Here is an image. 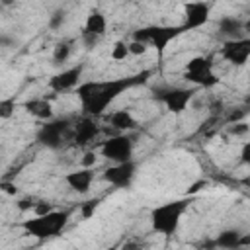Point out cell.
I'll use <instances>...</instances> for the list:
<instances>
[{"label": "cell", "mask_w": 250, "mask_h": 250, "mask_svg": "<svg viewBox=\"0 0 250 250\" xmlns=\"http://www.w3.org/2000/svg\"><path fill=\"white\" fill-rule=\"evenodd\" d=\"M150 76H152L150 70H141L137 74H129V76H121L113 80H102V82L88 80V82L78 84L76 94L82 104V113L100 117L121 94H125L129 88L145 86Z\"/></svg>", "instance_id": "1"}, {"label": "cell", "mask_w": 250, "mask_h": 250, "mask_svg": "<svg viewBox=\"0 0 250 250\" xmlns=\"http://www.w3.org/2000/svg\"><path fill=\"white\" fill-rule=\"evenodd\" d=\"M189 201H191V195L182 197V199H174V201H168V203H162V205L154 207L150 211L152 230H156V232H160L164 236H172L178 230L180 219L186 213V209L189 207Z\"/></svg>", "instance_id": "2"}, {"label": "cell", "mask_w": 250, "mask_h": 250, "mask_svg": "<svg viewBox=\"0 0 250 250\" xmlns=\"http://www.w3.org/2000/svg\"><path fill=\"white\" fill-rule=\"evenodd\" d=\"M68 217H70L68 211H49L47 215H35L33 219H25L20 227L27 234L39 240H47L57 236L64 229V225L68 223Z\"/></svg>", "instance_id": "3"}, {"label": "cell", "mask_w": 250, "mask_h": 250, "mask_svg": "<svg viewBox=\"0 0 250 250\" xmlns=\"http://www.w3.org/2000/svg\"><path fill=\"white\" fill-rule=\"evenodd\" d=\"M72 135H74V125L70 123L68 117H59V119H49L45 121L35 139L39 145L51 148V150H59L64 141H72Z\"/></svg>", "instance_id": "4"}, {"label": "cell", "mask_w": 250, "mask_h": 250, "mask_svg": "<svg viewBox=\"0 0 250 250\" xmlns=\"http://www.w3.org/2000/svg\"><path fill=\"white\" fill-rule=\"evenodd\" d=\"M182 33H186L182 25H146V27L135 29L131 33V39L152 45V47H156L158 55H162L166 45L170 41H174L176 37H180Z\"/></svg>", "instance_id": "5"}, {"label": "cell", "mask_w": 250, "mask_h": 250, "mask_svg": "<svg viewBox=\"0 0 250 250\" xmlns=\"http://www.w3.org/2000/svg\"><path fill=\"white\" fill-rule=\"evenodd\" d=\"M195 96V88H178V86H156L152 90V98L162 102L168 111L172 113H182L191 98Z\"/></svg>", "instance_id": "6"}, {"label": "cell", "mask_w": 250, "mask_h": 250, "mask_svg": "<svg viewBox=\"0 0 250 250\" xmlns=\"http://www.w3.org/2000/svg\"><path fill=\"white\" fill-rule=\"evenodd\" d=\"M102 156H105L111 162H127L133 160V139L125 133L109 137L100 146Z\"/></svg>", "instance_id": "7"}, {"label": "cell", "mask_w": 250, "mask_h": 250, "mask_svg": "<svg viewBox=\"0 0 250 250\" xmlns=\"http://www.w3.org/2000/svg\"><path fill=\"white\" fill-rule=\"evenodd\" d=\"M135 174H137V164L133 160H127V162H113V166L104 170L102 178L115 188H129L135 180Z\"/></svg>", "instance_id": "8"}, {"label": "cell", "mask_w": 250, "mask_h": 250, "mask_svg": "<svg viewBox=\"0 0 250 250\" xmlns=\"http://www.w3.org/2000/svg\"><path fill=\"white\" fill-rule=\"evenodd\" d=\"M221 57L234 66H242L250 59V35L225 41L221 47Z\"/></svg>", "instance_id": "9"}, {"label": "cell", "mask_w": 250, "mask_h": 250, "mask_svg": "<svg viewBox=\"0 0 250 250\" xmlns=\"http://www.w3.org/2000/svg\"><path fill=\"white\" fill-rule=\"evenodd\" d=\"M209 4L203 2V0H197V2H188L184 6V21L180 23L184 27V31H193L201 25L207 23L209 20Z\"/></svg>", "instance_id": "10"}, {"label": "cell", "mask_w": 250, "mask_h": 250, "mask_svg": "<svg viewBox=\"0 0 250 250\" xmlns=\"http://www.w3.org/2000/svg\"><path fill=\"white\" fill-rule=\"evenodd\" d=\"M82 70H84V64H76V66H70L66 70H61L57 74H53L49 78V88L53 92H66L70 88H76L78 82H80V76H82Z\"/></svg>", "instance_id": "11"}, {"label": "cell", "mask_w": 250, "mask_h": 250, "mask_svg": "<svg viewBox=\"0 0 250 250\" xmlns=\"http://www.w3.org/2000/svg\"><path fill=\"white\" fill-rule=\"evenodd\" d=\"M100 135V125L94 121L92 115H84L74 123V135H72V145L74 146H86Z\"/></svg>", "instance_id": "12"}, {"label": "cell", "mask_w": 250, "mask_h": 250, "mask_svg": "<svg viewBox=\"0 0 250 250\" xmlns=\"http://www.w3.org/2000/svg\"><path fill=\"white\" fill-rule=\"evenodd\" d=\"M64 182L68 184L70 189H74L78 193H88L90 191V186L94 182V170L92 168H80V170L68 172L64 176Z\"/></svg>", "instance_id": "13"}, {"label": "cell", "mask_w": 250, "mask_h": 250, "mask_svg": "<svg viewBox=\"0 0 250 250\" xmlns=\"http://www.w3.org/2000/svg\"><path fill=\"white\" fill-rule=\"evenodd\" d=\"M23 109H25L29 115H33V117H37V119H41V121L53 119V105H51V102L45 100V98H35V100L23 102Z\"/></svg>", "instance_id": "14"}, {"label": "cell", "mask_w": 250, "mask_h": 250, "mask_svg": "<svg viewBox=\"0 0 250 250\" xmlns=\"http://www.w3.org/2000/svg\"><path fill=\"white\" fill-rule=\"evenodd\" d=\"M244 31V21L238 20V18H230V16H225L219 20V33L223 37L229 39H238L240 33Z\"/></svg>", "instance_id": "15"}, {"label": "cell", "mask_w": 250, "mask_h": 250, "mask_svg": "<svg viewBox=\"0 0 250 250\" xmlns=\"http://www.w3.org/2000/svg\"><path fill=\"white\" fill-rule=\"evenodd\" d=\"M109 125H111L115 131L125 133V131H131V129L137 127V119L131 115L129 109H119V111H113V113L109 115Z\"/></svg>", "instance_id": "16"}, {"label": "cell", "mask_w": 250, "mask_h": 250, "mask_svg": "<svg viewBox=\"0 0 250 250\" xmlns=\"http://www.w3.org/2000/svg\"><path fill=\"white\" fill-rule=\"evenodd\" d=\"M240 238H242V232L238 229H227V230H221L211 244L213 246H221V248H238L240 246Z\"/></svg>", "instance_id": "17"}, {"label": "cell", "mask_w": 250, "mask_h": 250, "mask_svg": "<svg viewBox=\"0 0 250 250\" xmlns=\"http://www.w3.org/2000/svg\"><path fill=\"white\" fill-rule=\"evenodd\" d=\"M182 78H186L188 82H191L195 86H201V88H211V86L219 84V78L213 74V70H205V72H188V70H184Z\"/></svg>", "instance_id": "18"}, {"label": "cell", "mask_w": 250, "mask_h": 250, "mask_svg": "<svg viewBox=\"0 0 250 250\" xmlns=\"http://www.w3.org/2000/svg\"><path fill=\"white\" fill-rule=\"evenodd\" d=\"M105 16L100 12V10H90L88 18H86V23H84V29L90 31V33H96L100 37L105 35Z\"/></svg>", "instance_id": "19"}, {"label": "cell", "mask_w": 250, "mask_h": 250, "mask_svg": "<svg viewBox=\"0 0 250 250\" xmlns=\"http://www.w3.org/2000/svg\"><path fill=\"white\" fill-rule=\"evenodd\" d=\"M184 70H188V72H205V70H213V57H211V55H207V57H203V55L193 57V59H189V61L186 62V68H184Z\"/></svg>", "instance_id": "20"}, {"label": "cell", "mask_w": 250, "mask_h": 250, "mask_svg": "<svg viewBox=\"0 0 250 250\" xmlns=\"http://www.w3.org/2000/svg\"><path fill=\"white\" fill-rule=\"evenodd\" d=\"M70 53H72V47H70L68 41L57 43V45H55V51H53V64H62V62H66L68 57H70Z\"/></svg>", "instance_id": "21"}, {"label": "cell", "mask_w": 250, "mask_h": 250, "mask_svg": "<svg viewBox=\"0 0 250 250\" xmlns=\"http://www.w3.org/2000/svg\"><path fill=\"white\" fill-rule=\"evenodd\" d=\"M131 53H129V43H125V41H115L113 43V47H111V59L113 61H125L127 57H129Z\"/></svg>", "instance_id": "22"}, {"label": "cell", "mask_w": 250, "mask_h": 250, "mask_svg": "<svg viewBox=\"0 0 250 250\" xmlns=\"http://www.w3.org/2000/svg\"><path fill=\"white\" fill-rule=\"evenodd\" d=\"M227 131H229V135H232V137H244V135H248V133H250V125L242 119V121L229 123Z\"/></svg>", "instance_id": "23"}, {"label": "cell", "mask_w": 250, "mask_h": 250, "mask_svg": "<svg viewBox=\"0 0 250 250\" xmlns=\"http://www.w3.org/2000/svg\"><path fill=\"white\" fill-rule=\"evenodd\" d=\"M64 18H66V12L64 10H55L53 14H51V18H49V27L51 29H61L62 27V23H64Z\"/></svg>", "instance_id": "24"}, {"label": "cell", "mask_w": 250, "mask_h": 250, "mask_svg": "<svg viewBox=\"0 0 250 250\" xmlns=\"http://www.w3.org/2000/svg\"><path fill=\"white\" fill-rule=\"evenodd\" d=\"M14 109H16V100L10 98V100H2V102H0V117H2V119L12 117Z\"/></svg>", "instance_id": "25"}, {"label": "cell", "mask_w": 250, "mask_h": 250, "mask_svg": "<svg viewBox=\"0 0 250 250\" xmlns=\"http://www.w3.org/2000/svg\"><path fill=\"white\" fill-rule=\"evenodd\" d=\"M98 205H100V199H90V201L82 203V207H80V215H82L84 219H90V217L96 213Z\"/></svg>", "instance_id": "26"}, {"label": "cell", "mask_w": 250, "mask_h": 250, "mask_svg": "<svg viewBox=\"0 0 250 250\" xmlns=\"http://www.w3.org/2000/svg\"><path fill=\"white\" fill-rule=\"evenodd\" d=\"M250 113V109L246 107V105H242V107H236V109H232L229 115H227V123H234V121H242L246 115Z\"/></svg>", "instance_id": "27"}, {"label": "cell", "mask_w": 250, "mask_h": 250, "mask_svg": "<svg viewBox=\"0 0 250 250\" xmlns=\"http://www.w3.org/2000/svg\"><path fill=\"white\" fill-rule=\"evenodd\" d=\"M146 49H148V45H146V43H143V41H135V39H131V43H129V53H131V55H135V57L145 55V53H146Z\"/></svg>", "instance_id": "28"}, {"label": "cell", "mask_w": 250, "mask_h": 250, "mask_svg": "<svg viewBox=\"0 0 250 250\" xmlns=\"http://www.w3.org/2000/svg\"><path fill=\"white\" fill-rule=\"evenodd\" d=\"M80 37H82V43H84V47H94L98 41H100V35H96V33H90V31H86V29H82V33H80Z\"/></svg>", "instance_id": "29"}, {"label": "cell", "mask_w": 250, "mask_h": 250, "mask_svg": "<svg viewBox=\"0 0 250 250\" xmlns=\"http://www.w3.org/2000/svg\"><path fill=\"white\" fill-rule=\"evenodd\" d=\"M209 186V182L207 180H197V182H193L189 188H188V191H186V195H195L197 191H201V189H205Z\"/></svg>", "instance_id": "30"}, {"label": "cell", "mask_w": 250, "mask_h": 250, "mask_svg": "<svg viewBox=\"0 0 250 250\" xmlns=\"http://www.w3.org/2000/svg\"><path fill=\"white\" fill-rule=\"evenodd\" d=\"M16 207L25 213V211H29V209L35 207V201H33L31 197H23V199H18V201H16Z\"/></svg>", "instance_id": "31"}, {"label": "cell", "mask_w": 250, "mask_h": 250, "mask_svg": "<svg viewBox=\"0 0 250 250\" xmlns=\"http://www.w3.org/2000/svg\"><path fill=\"white\" fill-rule=\"evenodd\" d=\"M49 211H53V207L49 203H45V201H37L35 207H33V213L35 215H47Z\"/></svg>", "instance_id": "32"}, {"label": "cell", "mask_w": 250, "mask_h": 250, "mask_svg": "<svg viewBox=\"0 0 250 250\" xmlns=\"http://www.w3.org/2000/svg\"><path fill=\"white\" fill-rule=\"evenodd\" d=\"M0 189H2L4 193H8V195H16V191H18L16 184H12V182H6V180H2V182H0Z\"/></svg>", "instance_id": "33"}, {"label": "cell", "mask_w": 250, "mask_h": 250, "mask_svg": "<svg viewBox=\"0 0 250 250\" xmlns=\"http://www.w3.org/2000/svg\"><path fill=\"white\" fill-rule=\"evenodd\" d=\"M94 164H96V152L90 150V152L84 154V158H82V166H84V168H92Z\"/></svg>", "instance_id": "34"}, {"label": "cell", "mask_w": 250, "mask_h": 250, "mask_svg": "<svg viewBox=\"0 0 250 250\" xmlns=\"http://www.w3.org/2000/svg\"><path fill=\"white\" fill-rule=\"evenodd\" d=\"M240 160H242L244 164H248V166H250V141L242 145V150H240Z\"/></svg>", "instance_id": "35"}, {"label": "cell", "mask_w": 250, "mask_h": 250, "mask_svg": "<svg viewBox=\"0 0 250 250\" xmlns=\"http://www.w3.org/2000/svg\"><path fill=\"white\" fill-rule=\"evenodd\" d=\"M240 246H250V232H248V234H242V238H240Z\"/></svg>", "instance_id": "36"}, {"label": "cell", "mask_w": 250, "mask_h": 250, "mask_svg": "<svg viewBox=\"0 0 250 250\" xmlns=\"http://www.w3.org/2000/svg\"><path fill=\"white\" fill-rule=\"evenodd\" d=\"M244 31L250 35V20H248V21H244Z\"/></svg>", "instance_id": "37"}, {"label": "cell", "mask_w": 250, "mask_h": 250, "mask_svg": "<svg viewBox=\"0 0 250 250\" xmlns=\"http://www.w3.org/2000/svg\"><path fill=\"white\" fill-rule=\"evenodd\" d=\"M16 0H2V6H12Z\"/></svg>", "instance_id": "38"}, {"label": "cell", "mask_w": 250, "mask_h": 250, "mask_svg": "<svg viewBox=\"0 0 250 250\" xmlns=\"http://www.w3.org/2000/svg\"><path fill=\"white\" fill-rule=\"evenodd\" d=\"M244 105L250 109V96H246V98H244Z\"/></svg>", "instance_id": "39"}]
</instances>
